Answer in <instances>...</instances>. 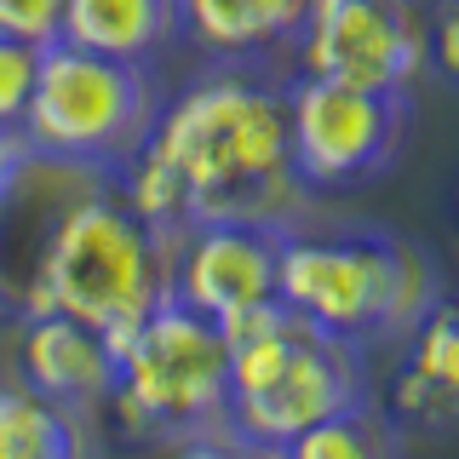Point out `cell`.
<instances>
[{
    "mask_svg": "<svg viewBox=\"0 0 459 459\" xmlns=\"http://www.w3.org/2000/svg\"><path fill=\"white\" fill-rule=\"evenodd\" d=\"M150 143L178 167L190 224H276L305 201L287 155V81L264 64H212L184 92L161 98Z\"/></svg>",
    "mask_w": 459,
    "mask_h": 459,
    "instance_id": "6da1fadb",
    "label": "cell"
},
{
    "mask_svg": "<svg viewBox=\"0 0 459 459\" xmlns=\"http://www.w3.org/2000/svg\"><path fill=\"white\" fill-rule=\"evenodd\" d=\"M167 293L172 236H155L121 201L115 178H104L57 212L18 316L23 322L29 316H75L92 333H104L115 356Z\"/></svg>",
    "mask_w": 459,
    "mask_h": 459,
    "instance_id": "7a4b0ae2",
    "label": "cell"
},
{
    "mask_svg": "<svg viewBox=\"0 0 459 459\" xmlns=\"http://www.w3.org/2000/svg\"><path fill=\"white\" fill-rule=\"evenodd\" d=\"M230 351V408L224 430L247 442L287 448L299 430L322 425L327 413L368 396L362 379V339H339L305 322L281 299L241 305L219 316Z\"/></svg>",
    "mask_w": 459,
    "mask_h": 459,
    "instance_id": "3957f363",
    "label": "cell"
},
{
    "mask_svg": "<svg viewBox=\"0 0 459 459\" xmlns=\"http://www.w3.org/2000/svg\"><path fill=\"white\" fill-rule=\"evenodd\" d=\"M109 402L138 442H190L219 430L230 408V351L219 322L167 293L115 351Z\"/></svg>",
    "mask_w": 459,
    "mask_h": 459,
    "instance_id": "277c9868",
    "label": "cell"
},
{
    "mask_svg": "<svg viewBox=\"0 0 459 459\" xmlns=\"http://www.w3.org/2000/svg\"><path fill=\"white\" fill-rule=\"evenodd\" d=\"M155 115H161V86L150 64H121V57L81 52L69 40L40 47L35 92L23 109V143L40 155L121 172L143 150Z\"/></svg>",
    "mask_w": 459,
    "mask_h": 459,
    "instance_id": "5b68a950",
    "label": "cell"
},
{
    "mask_svg": "<svg viewBox=\"0 0 459 459\" xmlns=\"http://www.w3.org/2000/svg\"><path fill=\"white\" fill-rule=\"evenodd\" d=\"M408 92H368L322 75L287 81V155L305 190H356L396 161L408 138Z\"/></svg>",
    "mask_w": 459,
    "mask_h": 459,
    "instance_id": "8992f818",
    "label": "cell"
},
{
    "mask_svg": "<svg viewBox=\"0 0 459 459\" xmlns=\"http://www.w3.org/2000/svg\"><path fill=\"white\" fill-rule=\"evenodd\" d=\"M396 287V236L344 230V236H293L276 247V299L339 339H379Z\"/></svg>",
    "mask_w": 459,
    "mask_h": 459,
    "instance_id": "52a82bcc",
    "label": "cell"
},
{
    "mask_svg": "<svg viewBox=\"0 0 459 459\" xmlns=\"http://www.w3.org/2000/svg\"><path fill=\"white\" fill-rule=\"evenodd\" d=\"M420 0H310L299 23V75H322L368 92H408L425 69Z\"/></svg>",
    "mask_w": 459,
    "mask_h": 459,
    "instance_id": "ba28073f",
    "label": "cell"
},
{
    "mask_svg": "<svg viewBox=\"0 0 459 459\" xmlns=\"http://www.w3.org/2000/svg\"><path fill=\"white\" fill-rule=\"evenodd\" d=\"M276 224H190L172 236V299L201 316H230L276 299Z\"/></svg>",
    "mask_w": 459,
    "mask_h": 459,
    "instance_id": "9c48e42d",
    "label": "cell"
},
{
    "mask_svg": "<svg viewBox=\"0 0 459 459\" xmlns=\"http://www.w3.org/2000/svg\"><path fill=\"white\" fill-rule=\"evenodd\" d=\"M18 373L29 391L64 402V408H92L109 396L115 356L104 333H92L75 316H29L18 339Z\"/></svg>",
    "mask_w": 459,
    "mask_h": 459,
    "instance_id": "30bf717a",
    "label": "cell"
},
{
    "mask_svg": "<svg viewBox=\"0 0 459 459\" xmlns=\"http://www.w3.org/2000/svg\"><path fill=\"white\" fill-rule=\"evenodd\" d=\"M391 420L413 430L459 425V305L437 299L408 327V362L391 379Z\"/></svg>",
    "mask_w": 459,
    "mask_h": 459,
    "instance_id": "8fae6325",
    "label": "cell"
},
{
    "mask_svg": "<svg viewBox=\"0 0 459 459\" xmlns=\"http://www.w3.org/2000/svg\"><path fill=\"white\" fill-rule=\"evenodd\" d=\"M310 0H178V35L212 64H270L293 52Z\"/></svg>",
    "mask_w": 459,
    "mask_h": 459,
    "instance_id": "7c38bea8",
    "label": "cell"
},
{
    "mask_svg": "<svg viewBox=\"0 0 459 459\" xmlns=\"http://www.w3.org/2000/svg\"><path fill=\"white\" fill-rule=\"evenodd\" d=\"M57 40L121 64H155L178 40V0H64Z\"/></svg>",
    "mask_w": 459,
    "mask_h": 459,
    "instance_id": "4fadbf2b",
    "label": "cell"
},
{
    "mask_svg": "<svg viewBox=\"0 0 459 459\" xmlns=\"http://www.w3.org/2000/svg\"><path fill=\"white\" fill-rule=\"evenodd\" d=\"M0 459H98L86 408L29 391L23 379L0 385Z\"/></svg>",
    "mask_w": 459,
    "mask_h": 459,
    "instance_id": "5bb4252c",
    "label": "cell"
},
{
    "mask_svg": "<svg viewBox=\"0 0 459 459\" xmlns=\"http://www.w3.org/2000/svg\"><path fill=\"white\" fill-rule=\"evenodd\" d=\"M287 459H402V425L362 396L351 408L327 413L322 425L299 430L287 442Z\"/></svg>",
    "mask_w": 459,
    "mask_h": 459,
    "instance_id": "9a60e30c",
    "label": "cell"
},
{
    "mask_svg": "<svg viewBox=\"0 0 459 459\" xmlns=\"http://www.w3.org/2000/svg\"><path fill=\"white\" fill-rule=\"evenodd\" d=\"M437 264H430L425 247H408L396 241V287H391V305H385V322H379V339L385 333H408L420 316L437 305Z\"/></svg>",
    "mask_w": 459,
    "mask_h": 459,
    "instance_id": "2e32d148",
    "label": "cell"
},
{
    "mask_svg": "<svg viewBox=\"0 0 459 459\" xmlns=\"http://www.w3.org/2000/svg\"><path fill=\"white\" fill-rule=\"evenodd\" d=\"M35 69H40V47L0 35V126H6V133L23 126L29 92H35Z\"/></svg>",
    "mask_w": 459,
    "mask_h": 459,
    "instance_id": "e0dca14e",
    "label": "cell"
},
{
    "mask_svg": "<svg viewBox=\"0 0 459 459\" xmlns=\"http://www.w3.org/2000/svg\"><path fill=\"white\" fill-rule=\"evenodd\" d=\"M57 23H64V0H0V35H12V40L52 47Z\"/></svg>",
    "mask_w": 459,
    "mask_h": 459,
    "instance_id": "ac0fdd59",
    "label": "cell"
},
{
    "mask_svg": "<svg viewBox=\"0 0 459 459\" xmlns=\"http://www.w3.org/2000/svg\"><path fill=\"white\" fill-rule=\"evenodd\" d=\"M178 459H287V448H270V442H247L236 430H207V437L178 442Z\"/></svg>",
    "mask_w": 459,
    "mask_h": 459,
    "instance_id": "d6986e66",
    "label": "cell"
},
{
    "mask_svg": "<svg viewBox=\"0 0 459 459\" xmlns=\"http://www.w3.org/2000/svg\"><path fill=\"white\" fill-rule=\"evenodd\" d=\"M425 64H437L448 81H459V0H448V6L430 18V29H425Z\"/></svg>",
    "mask_w": 459,
    "mask_h": 459,
    "instance_id": "ffe728a7",
    "label": "cell"
},
{
    "mask_svg": "<svg viewBox=\"0 0 459 459\" xmlns=\"http://www.w3.org/2000/svg\"><path fill=\"white\" fill-rule=\"evenodd\" d=\"M23 150H29V143H23V133H6V126H0V172H6L12 161H18Z\"/></svg>",
    "mask_w": 459,
    "mask_h": 459,
    "instance_id": "44dd1931",
    "label": "cell"
}]
</instances>
